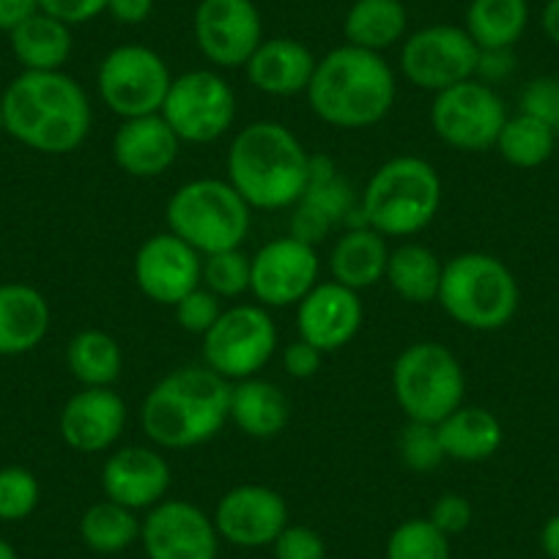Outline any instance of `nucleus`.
Masks as SVG:
<instances>
[{"instance_id": "nucleus-1", "label": "nucleus", "mask_w": 559, "mask_h": 559, "mask_svg": "<svg viewBox=\"0 0 559 559\" xmlns=\"http://www.w3.org/2000/svg\"><path fill=\"white\" fill-rule=\"evenodd\" d=\"M3 127L36 154L78 152L91 134L94 110L83 85L67 72H23L0 96Z\"/></svg>"}, {"instance_id": "nucleus-2", "label": "nucleus", "mask_w": 559, "mask_h": 559, "mask_svg": "<svg viewBox=\"0 0 559 559\" xmlns=\"http://www.w3.org/2000/svg\"><path fill=\"white\" fill-rule=\"evenodd\" d=\"M230 386L228 379L206 365L170 370L143 397V433L165 450H190L212 442L230 419Z\"/></svg>"}, {"instance_id": "nucleus-3", "label": "nucleus", "mask_w": 559, "mask_h": 559, "mask_svg": "<svg viewBox=\"0 0 559 559\" xmlns=\"http://www.w3.org/2000/svg\"><path fill=\"white\" fill-rule=\"evenodd\" d=\"M225 170L250 209H292L308 185L310 154L302 140L280 121H252L230 140Z\"/></svg>"}, {"instance_id": "nucleus-4", "label": "nucleus", "mask_w": 559, "mask_h": 559, "mask_svg": "<svg viewBox=\"0 0 559 559\" xmlns=\"http://www.w3.org/2000/svg\"><path fill=\"white\" fill-rule=\"evenodd\" d=\"M395 88V72L381 52L341 45L316 63L308 102L330 127L368 129L390 116Z\"/></svg>"}, {"instance_id": "nucleus-5", "label": "nucleus", "mask_w": 559, "mask_h": 559, "mask_svg": "<svg viewBox=\"0 0 559 559\" xmlns=\"http://www.w3.org/2000/svg\"><path fill=\"white\" fill-rule=\"evenodd\" d=\"M442 206V179L423 157H392L370 176L359 214L381 236H414L433 223Z\"/></svg>"}, {"instance_id": "nucleus-6", "label": "nucleus", "mask_w": 559, "mask_h": 559, "mask_svg": "<svg viewBox=\"0 0 559 559\" xmlns=\"http://www.w3.org/2000/svg\"><path fill=\"white\" fill-rule=\"evenodd\" d=\"M437 302L455 324L497 332L513 321L521 292L513 272L488 252H461L442 269Z\"/></svg>"}, {"instance_id": "nucleus-7", "label": "nucleus", "mask_w": 559, "mask_h": 559, "mask_svg": "<svg viewBox=\"0 0 559 559\" xmlns=\"http://www.w3.org/2000/svg\"><path fill=\"white\" fill-rule=\"evenodd\" d=\"M250 212L228 179H192L170 195L165 219L170 234L187 241L192 250L214 255L245 245Z\"/></svg>"}, {"instance_id": "nucleus-8", "label": "nucleus", "mask_w": 559, "mask_h": 559, "mask_svg": "<svg viewBox=\"0 0 559 559\" xmlns=\"http://www.w3.org/2000/svg\"><path fill=\"white\" fill-rule=\"evenodd\" d=\"M392 392L414 423H442L464 406L466 376L459 357L444 343L419 341L403 348L392 365Z\"/></svg>"}, {"instance_id": "nucleus-9", "label": "nucleus", "mask_w": 559, "mask_h": 559, "mask_svg": "<svg viewBox=\"0 0 559 559\" xmlns=\"http://www.w3.org/2000/svg\"><path fill=\"white\" fill-rule=\"evenodd\" d=\"M174 74L157 50L146 45H118L102 58L96 88L107 110L121 121L163 110Z\"/></svg>"}, {"instance_id": "nucleus-10", "label": "nucleus", "mask_w": 559, "mask_h": 559, "mask_svg": "<svg viewBox=\"0 0 559 559\" xmlns=\"http://www.w3.org/2000/svg\"><path fill=\"white\" fill-rule=\"evenodd\" d=\"M277 352V326L263 305H236L203 335V365L234 381L252 379Z\"/></svg>"}, {"instance_id": "nucleus-11", "label": "nucleus", "mask_w": 559, "mask_h": 559, "mask_svg": "<svg viewBox=\"0 0 559 559\" xmlns=\"http://www.w3.org/2000/svg\"><path fill=\"white\" fill-rule=\"evenodd\" d=\"M159 116L170 123L181 143H214L236 121V94L212 69H192L170 83Z\"/></svg>"}, {"instance_id": "nucleus-12", "label": "nucleus", "mask_w": 559, "mask_h": 559, "mask_svg": "<svg viewBox=\"0 0 559 559\" xmlns=\"http://www.w3.org/2000/svg\"><path fill=\"white\" fill-rule=\"evenodd\" d=\"M504 121L508 110L502 96L477 78L433 94V132L455 152L480 154L493 148Z\"/></svg>"}, {"instance_id": "nucleus-13", "label": "nucleus", "mask_w": 559, "mask_h": 559, "mask_svg": "<svg viewBox=\"0 0 559 559\" xmlns=\"http://www.w3.org/2000/svg\"><path fill=\"white\" fill-rule=\"evenodd\" d=\"M477 58H480V47L464 28L426 25L403 39L401 72L419 91L439 94L475 78Z\"/></svg>"}, {"instance_id": "nucleus-14", "label": "nucleus", "mask_w": 559, "mask_h": 559, "mask_svg": "<svg viewBox=\"0 0 559 559\" xmlns=\"http://www.w3.org/2000/svg\"><path fill=\"white\" fill-rule=\"evenodd\" d=\"M250 261V292L263 308H292L319 286V252L294 236L266 241Z\"/></svg>"}, {"instance_id": "nucleus-15", "label": "nucleus", "mask_w": 559, "mask_h": 559, "mask_svg": "<svg viewBox=\"0 0 559 559\" xmlns=\"http://www.w3.org/2000/svg\"><path fill=\"white\" fill-rule=\"evenodd\" d=\"M192 34L209 63L245 69L263 41L261 12L252 0H201L192 17Z\"/></svg>"}, {"instance_id": "nucleus-16", "label": "nucleus", "mask_w": 559, "mask_h": 559, "mask_svg": "<svg viewBox=\"0 0 559 559\" xmlns=\"http://www.w3.org/2000/svg\"><path fill=\"white\" fill-rule=\"evenodd\" d=\"M148 559H217L219 535L212 515L187 499H163L140 521Z\"/></svg>"}, {"instance_id": "nucleus-17", "label": "nucleus", "mask_w": 559, "mask_h": 559, "mask_svg": "<svg viewBox=\"0 0 559 559\" xmlns=\"http://www.w3.org/2000/svg\"><path fill=\"white\" fill-rule=\"evenodd\" d=\"M134 283L140 294L157 305L174 308L179 299L201 286L203 255L170 230L154 234L134 252Z\"/></svg>"}, {"instance_id": "nucleus-18", "label": "nucleus", "mask_w": 559, "mask_h": 559, "mask_svg": "<svg viewBox=\"0 0 559 559\" xmlns=\"http://www.w3.org/2000/svg\"><path fill=\"white\" fill-rule=\"evenodd\" d=\"M219 540L239 548L272 546L288 526V504L280 491L258 483H245L223 493L214 510Z\"/></svg>"}, {"instance_id": "nucleus-19", "label": "nucleus", "mask_w": 559, "mask_h": 559, "mask_svg": "<svg viewBox=\"0 0 559 559\" xmlns=\"http://www.w3.org/2000/svg\"><path fill=\"white\" fill-rule=\"evenodd\" d=\"M362 316L359 294L335 280H326L297 305V330L299 337L321 354H332L357 337Z\"/></svg>"}, {"instance_id": "nucleus-20", "label": "nucleus", "mask_w": 559, "mask_h": 559, "mask_svg": "<svg viewBox=\"0 0 559 559\" xmlns=\"http://www.w3.org/2000/svg\"><path fill=\"white\" fill-rule=\"evenodd\" d=\"M58 428L78 453H105L127 428V403L110 386H83L61 408Z\"/></svg>"}, {"instance_id": "nucleus-21", "label": "nucleus", "mask_w": 559, "mask_h": 559, "mask_svg": "<svg viewBox=\"0 0 559 559\" xmlns=\"http://www.w3.org/2000/svg\"><path fill=\"white\" fill-rule=\"evenodd\" d=\"M170 472L168 459L152 448H121L102 466V491L107 499L129 510H152L168 497Z\"/></svg>"}, {"instance_id": "nucleus-22", "label": "nucleus", "mask_w": 559, "mask_h": 559, "mask_svg": "<svg viewBox=\"0 0 559 559\" xmlns=\"http://www.w3.org/2000/svg\"><path fill=\"white\" fill-rule=\"evenodd\" d=\"M181 140L159 112L127 118L112 134V159L132 179H157L179 159Z\"/></svg>"}, {"instance_id": "nucleus-23", "label": "nucleus", "mask_w": 559, "mask_h": 559, "mask_svg": "<svg viewBox=\"0 0 559 559\" xmlns=\"http://www.w3.org/2000/svg\"><path fill=\"white\" fill-rule=\"evenodd\" d=\"M319 58L308 45L292 36L263 39L250 61L245 63V74L255 91L266 96H297L308 94Z\"/></svg>"}, {"instance_id": "nucleus-24", "label": "nucleus", "mask_w": 559, "mask_h": 559, "mask_svg": "<svg viewBox=\"0 0 559 559\" xmlns=\"http://www.w3.org/2000/svg\"><path fill=\"white\" fill-rule=\"evenodd\" d=\"M50 302L28 283L0 286V357H23L50 332Z\"/></svg>"}, {"instance_id": "nucleus-25", "label": "nucleus", "mask_w": 559, "mask_h": 559, "mask_svg": "<svg viewBox=\"0 0 559 559\" xmlns=\"http://www.w3.org/2000/svg\"><path fill=\"white\" fill-rule=\"evenodd\" d=\"M386 263H390L386 236L376 234L368 225L348 228L330 252L332 280L357 294L384 280Z\"/></svg>"}, {"instance_id": "nucleus-26", "label": "nucleus", "mask_w": 559, "mask_h": 559, "mask_svg": "<svg viewBox=\"0 0 559 559\" xmlns=\"http://www.w3.org/2000/svg\"><path fill=\"white\" fill-rule=\"evenodd\" d=\"M292 406L277 384L266 379L234 381L230 386V423L250 439H274L286 431Z\"/></svg>"}, {"instance_id": "nucleus-27", "label": "nucleus", "mask_w": 559, "mask_h": 559, "mask_svg": "<svg viewBox=\"0 0 559 559\" xmlns=\"http://www.w3.org/2000/svg\"><path fill=\"white\" fill-rule=\"evenodd\" d=\"M444 459L461 464H480L499 453L504 442V428L497 414L483 406H459L453 414L437 423Z\"/></svg>"}, {"instance_id": "nucleus-28", "label": "nucleus", "mask_w": 559, "mask_h": 559, "mask_svg": "<svg viewBox=\"0 0 559 559\" xmlns=\"http://www.w3.org/2000/svg\"><path fill=\"white\" fill-rule=\"evenodd\" d=\"M9 45L23 72H61L72 56V28L45 12H34L9 31Z\"/></svg>"}, {"instance_id": "nucleus-29", "label": "nucleus", "mask_w": 559, "mask_h": 559, "mask_svg": "<svg viewBox=\"0 0 559 559\" xmlns=\"http://www.w3.org/2000/svg\"><path fill=\"white\" fill-rule=\"evenodd\" d=\"M408 12L403 0H354L343 17L346 45L384 52L406 39Z\"/></svg>"}, {"instance_id": "nucleus-30", "label": "nucleus", "mask_w": 559, "mask_h": 559, "mask_svg": "<svg viewBox=\"0 0 559 559\" xmlns=\"http://www.w3.org/2000/svg\"><path fill=\"white\" fill-rule=\"evenodd\" d=\"M442 269L437 252L426 245H408L390 250V263H386L384 280L392 292L408 305H428L437 302L439 286H442Z\"/></svg>"}, {"instance_id": "nucleus-31", "label": "nucleus", "mask_w": 559, "mask_h": 559, "mask_svg": "<svg viewBox=\"0 0 559 559\" xmlns=\"http://www.w3.org/2000/svg\"><path fill=\"white\" fill-rule=\"evenodd\" d=\"M530 23L526 0H469L464 31L480 50H513Z\"/></svg>"}, {"instance_id": "nucleus-32", "label": "nucleus", "mask_w": 559, "mask_h": 559, "mask_svg": "<svg viewBox=\"0 0 559 559\" xmlns=\"http://www.w3.org/2000/svg\"><path fill=\"white\" fill-rule=\"evenodd\" d=\"M67 365L83 386H112L121 379L123 352L107 332L83 330L69 341Z\"/></svg>"}, {"instance_id": "nucleus-33", "label": "nucleus", "mask_w": 559, "mask_h": 559, "mask_svg": "<svg viewBox=\"0 0 559 559\" xmlns=\"http://www.w3.org/2000/svg\"><path fill=\"white\" fill-rule=\"evenodd\" d=\"M297 203H308L310 209L324 214L332 225H341L352 219L354 214H359V198L352 181L341 176V170L330 157H321V154H310L308 185H305L302 198Z\"/></svg>"}, {"instance_id": "nucleus-34", "label": "nucleus", "mask_w": 559, "mask_h": 559, "mask_svg": "<svg viewBox=\"0 0 559 559\" xmlns=\"http://www.w3.org/2000/svg\"><path fill=\"white\" fill-rule=\"evenodd\" d=\"M80 537L96 554H121L140 540V521L134 510L102 499L80 519Z\"/></svg>"}, {"instance_id": "nucleus-35", "label": "nucleus", "mask_w": 559, "mask_h": 559, "mask_svg": "<svg viewBox=\"0 0 559 559\" xmlns=\"http://www.w3.org/2000/svg\"><path fill=\"white\" fill-rule=\"evenodd\" d=\"M554 138H557V132H554L551 127H546V123L537 121V118L519 112V116L513 118L508 116L493 148H497V152L502 154L504 163L513 165V168L532 170L540 168L543 163L551 159Z\"/></svg>"}, {"instance_id": "nucleus-36", "label": "nucleus", "mask_w": 559, "mask_h": 559, "mask_svg": "<svg viewBox=\"0 0 559 559\" xmlns=\"http://www.w3.org/2000/svg\"><path fill=\"white\" fill-rule=\"evenodd\" d=\"M384 559H453L450 537L428 519H408L392 530Z\"/></svg>"}, {"instance_id": "nucleus-37", "label": "nucleus", "mask_w": 559, "mask_h": 559, "mask_svg": "<svg viewBox=\"0 0 559 559\" xmlns=\"http://www.w3.org/2000/svg\"><path fill=\"white\" fill-rule=\"evenodd\" d=\"M250 274L252 261L241 247L236 250L214 252V255H203L201 269V286L209 288L214 297L234 299L250 292Z\"/></svg>"}, {"instance_id": "nucleus-38", "label": "nucleus", "mask_w": 559, "mask_h": 559, "mask_svg": "<svg viewBox=\"0 0 559 559\" xmlns=\"http://www.w3.org/2000/svg\"><path fill=\"white\" fill-rule=\"evenodd\" d=\"M41 486L25 466L0 469V521H25L39 508Z\"/></svg>"}, {"instance_id": "nucleus-39", "label": "nucleus", "mask_w": 559, "mask_h": 559, "mask_svg": "<svg viewBox=\"0 0 559 559\" xmlns=\"http://www.w3.org/2000/svg\"><path fill=\"white\" fill-rule=\"evenodd\" d=\"M397 455H401L403 466L412 472H433L448 461L437 426L414 423V419H406V426H403L401 439H397Z\"/></svg>"}, {"instance_id": "nucleus-40", "label": "nucleus", "mask_w": 559, "mask_h": 559, "mask_svg": "<svg viewBox=\"0 0 559 559\" xmlns=\"http://www.w3.org/2000/svg\"><path fill=\"white\" fill-rule=\"evenodd\" d=\"M174 313H176V321H179V326L187 332V335L203 337L209 330H212L214 321L219 319L223 308H219V297H214L209 288L198 286L195 292H190L185 299H179V302L174 305Z\"/></svg>"}, {"instance_id": "nucleus-41", "label": "nucleus", "mask_w": 559, "mask_h": 559, "mask_svg": "<svg viewBox=\"0 0 559 559\" xmlns=\"http://www.w3.org/2000/svg\"><path fill=\"white\" fill-rule=\"evenodd\" d=\"M274 559H326V543L313 526L288 524L272 543Z\"/></svg>"}, {"instance_id": "nucleus-42", "label": "nucleus", "mask_w": 559, "mask_h": 559, "mask_svg": "<svg viewBox=\"0 0 559 559\" xmlns=\"http://www.w3.org/2000/svg\"><path fill=\"white\" fill-rule=\"evenodd\" d=\"M521 112L537 118L554 132L559 129V80L557 78H537L521 94Z\"/></svg>"}, {"instance_id": "nucleus-43", "label": "nucleus", "mask_w": 559, "mask_h": 559, "mask_svg": "<svg viewBox=\"0 0 559 559\" xmlns=\"http://www.w3.org/2000/svg\"><path fill=\"white\" fill-rule=\"evenodd\" d=\"M472 515H475V508H472L469 499L461 497V493H442V497L433 502L431 513H428L426 519L431 521L442 535L453 537L469 530Z\"/></svg>"}, {"instance_id": "nucleus-44", "label": "nucleus", "mask_w": 559, "mask_h": 559, "mask_svg": "<svg viewBox=\"0 0 559 559\" xmlns=\"http://www.w3.org/2000/svg\"><path fill=\"white\" fill-rule=\"evenodd\" d=\"M39 12L61 20L69 28L85 25L107 12V0H39Z\"/></svg>"}, {"instance_id": "nucleus-45", "label": "nucleus", "mask_w": 559, "mask_h": 559, "mask_svg": "<svg viewBox=\"0 0 559 559\" xmlns=\"http://www.w3.org/2000/svg\"><path fill=\"white\" fill-rule=\"evenodd\" d=\"M335 225L319 214L316 209H310L308 203H294L292 206V223H288V236L305 241V245L316 247L324 241V236H330V230Z\"/></svg>"}, {"instance_id": "nucleus-46", "label": "nucleus", "mask_w": 559, "mask_h": 559, "mask_svg": "<svg viewBox=\"0 0 559 559\" xmlns=\"http://www.w3.org/2000/svg\"><path fill=\"white\" fill-rule=\"evenodd\" d=\"M321 359H324V354L316 346H310L308 341H302V337L283 348V368H286L292 379H313L321 370Z\"/></svg>"}, {"instance_id": "nucleus-47", "label": "nucleus", "mask_w": 559, "mask_h": 559, "mask_svg": "<svg viewBox=\"0 0 559 559\" xmlns=\"http://www.w3.org/2000/svg\"><path fill=\"white\" fill-rule=\"evenodd\" d=\"M513 50H480V58H477V72L475 78L480 83L491 85L497 80H504L510 72H513Z\"/></svg>"}, {"instance_id": "nucleus-48", "label": "nucleus", "mask_w": 559, "mask_h": 559, "mask_svg": "<svg viewBox=\"0 0 559 559\" xmlns=\"http://www.w3.org/2000/svg\"><path fill=\"white\" fill-rule=\"evenodd\" d=\"M154 12V0H107V14L118 25H143Z\"/></svg>"}, {"instance_id": "nucleus-49", "label": "nucleus", "mask_w": 559, "mask_h": 559, "mask_svg": "<svg viewBox=\"0 0 559 559\" xmlns=\"http://www.w3.org/2000/svg\"><path fill=\"white\" fill-rule=\"evenodd\" d=\"M34 12H39V0H0V31L9 34Z\"/></svg>"}, {"instance_id": "nucleus-50", "label": "nucleus", "mask_w": 559, "mask_h": 559, "mask_svg": "<svg viewBox=\"0 0 559 559\" xmlns=\"http://www.w3.org/2000/svg\"><path fill=\"white\" fill-rule=\"evenodd\" d=\"M540 548L548 559H559V513L543 524Z\"/></svg>"}, {"instance_id": "nucleus-51", "label": "nucleus", "mask_w": 559, "mask_h": 559, "mask_svg": "<svg viewBox=\"0 0 559 559\" xmlns=\"http://www.w3.org/2000/svg\"><path fill=\"white\" fill-rule=\"evenodd\" d=\"M543 31H546L548 39L559 47V0H548L546 7H543Z\"/></svg>"}, {"instance_id": "nucleus-52", "label": "nucleus", "mask_w": 559, "mask_h": 559, "mask_svg": "<svg viewBox=\"0 0 559 559\" xmlns=\"http://www.w3.org/2000/svg\"><path fill=\"white\" fill-rule=\"evenodd\" d=\"M0 559H20L12 543H7L3 537H0Z\"/></svg>"}, {"instance_id": "nucleus-53", "label": "nucleus", "mask_w": 559, "mask_h": 559, "mask_svg": "<svg viewBox=\"0 0 559 559\" xmlns=\"http://www.w3.org/2000/svg\"><path fill=\"white\" fill-rule=\"evenodd\" d=\"M0 132H7V127H3V107H0Z\"/></svg>"}]
</instances>
